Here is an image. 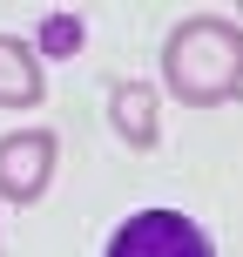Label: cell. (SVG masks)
I'll list each match as a JSON object with an SVG mask.
<instances>
[{"instance_id":"6da1fadb","label":"cell","mask_w":243,"mask_h":257,"mask_svg":"<svg viewBox=\"0 0 243 257\" xmlns=\"http://www.w3.org/2000/svg\"><path fill=\"white\" fill-rule=\"evenodd\" d=\"M162 88L189 108H223L243 95V27L216 14H189L162 41Z\"/></svg>"},{"instance_id":"7a4b0ae2","label":"cell","mask_w":243,"mask_h":257,"mask_svg":"<svg viewBox=\"0 0 243 257\" xmlns=\"http://www.w3.org/2000/svg\"><path fill=\"white\" fill-rule=\"evenodd\" d=\"M102 257H216V244L203 237V223L182 210H135Z\"/></svg>"},{"instance_id":"3957f363","label":"cell","mask_w":243,"mask_h":257,"mask_svg":"<svg viewBox=\"0 0 243 257\" xmlns=\"http://www.w3.org/2000/svg\"><path fill=\"white\" fill-rule=\"evenodd\" d=\"M54 163H61L54 128H14V136H0V196L7 203H34L54 183Z\"/></svg>"},{"instance_id":"277c9868","label":"cell","mask_w":243,"mask_h":257,"mask_svg":"<svg viewBox=\"0 0 243 257\" xmlns=\"http://www.w3.org/2000/svg\"><path fill=\"white\" fill-rule=\"evenodd\" d=\"M108 128H115L128 149H155V142H162V122H155V81H115V95H108Z\"/></svg>"},{"instance_id":"5b68a950","label":"cell","mask_w":243,"mask_h":257,"mask_svg":"<svg viewBox=\"0 0 243 257\" xmlns=\"http://www.w3.org/2000/svg\"><path fill=\"white\" fill-rule=\"evenodd\" d=\"M48 95V75H41V54L27 41L0 34V108H41Z\"/></svg>"},{"instance_id":"8992f818","label":"cell","mask_w":243,"mask_h":257,"mask_svg":"<svg viewBox=\"0 0 243 257\" xmlns=\"http://www.w3.org/2000/svg\"><path fill=\"white\" fill-rule=\"evenodd\" d=\"M81 14H41V34H34V54H48V61H68V54H81Z\"/></svg>"}]
</instances>
